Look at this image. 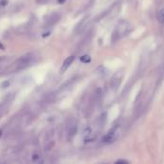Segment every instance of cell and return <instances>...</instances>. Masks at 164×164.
<instances>
[{"label":"cell","instance_id":"obj_1","mask_svg":"<svg viewBox=\"0 0 164 164\" xmlns=\"http://www.w3.org/2000/svg\"><path fill=\"white\" fill-rule=\"evenodd\" d=\"M132 26L129 21L127 20H121L117 24L116 29H115V34L117 35V38H124L128 34L131 32Z\"/></svg>","mask_w":164,"mask_h":164},{"label":"cell","instance_id":"obj_2","mask_svg":"<svg viewBox=\"0 0 164 164\" xmlns=\"http://www.w3.org/2000/svg\"><path fill=\"white\" fill-rule=\"evenodd\" d=\"M33 62V55L32 54H26L24 55L23 57L20 59H18L16 60V63H15V67L16 70H21V69H25L26 67L32 63Z\"/></svg>","mask_w":164,"mask_h":164},{"label":"cell","instance_id":"obj_3","mask_svg":"<svg viewBox=\"0 0 164 164\" xmlns=\"http://www.w3.org/2000/svg\"><path fill=\"white\" fill-rule=\"evenodd\" d=\"M77 132H78V124L75 120L71 119L68 122L67 126H66V135H67L68 139L74 137L76 135Z\"/></svg>","mask_w":164,"mask_h":164},{"label":"cell","instance_id":"obj_4","mask_svg":"<svg viewBox=\"0 0 164 164\" xmlns=\"http://www.w3.org/2000/svg\"><path fill=\"white\" fill-rule=\"evenodd\" d=\"M117 136H118V127H114L104 136V138H103V142L107 143V144L112 143L115 139L117 138Z\"/></svg>","mask_w":164,"mask_h":164},{"label":"cell","instance_id":"obj_5","mask_svg":"<svg viewBox=\"0 0 164 164\" xmlns=\"http://www.w3.org/2000/svg\"><path fill=\"white\" fill-rule=\"evenodd\" d=\"M60 19V15L58 13L52 14L49 17L47 18V20L45 22V26L46 27H52L53 25H55L59 20Z\"/></svg>","mask_w":164,"mask_h":164},{"label":"cell","instance_id":"obj_6","mask_svg":"<svg viewBox=\"0 0 164 164\" xmlns=\"http://www.w3.org/2000/svg\"><path fill=\"white\" fill-rule=\"evenodd\" d=\"M74 60H75L74 56H70L68 58H66L62 65V67H60V73H64L66 70H67L71 66V64L73 63V62H74Z\"/></svg>","mask_w":164,"mask_h":164},{"label":"cell","instance_id":"obj_7","mask_svg":"<svg viewBox=\"0 0 164 164\" xmlns=\"http://www.w3.org/2000/svg\"><path fill=\"white\" fill-rule=\"evenodd\" d=\"M80 60L82 63H90L91 62V57L89 56V55H83V56L80 58Z\"/></svg>","mask_w":164,"mask_h":164},{"label":"cell","instance_id":"obj_8","mask_svg":"<svg viewBox=\"0 0 164 164\" xmlns=\"http://www.w3.org/2000/svg\"><path fill=\"white\" fill-rule=\"evenodd\" d=\"M157 17H159V22L164 25V8H162V9L159 11V15H157Z\"/></svg>","mask_w":164,"mask_h":164},{"label":"cell","instance_id":"obj_9","mask_svg":"<svg viewBox=\"0 0 164 164\" xmlns=\"http://www.w3.org/2000/svg\"><path fill=\"white\" fill-rule=\"evenodd\" d=\"M114 164H130V163H129V161H128V160H125V159H119V160H117L116 162H115Z\"/></svg>","mask_w":164,"mask_h":164},{"label":"cell","instance_id":"obj_10","mask_svg":"<svg viewBox=\"0 0 164 164\" xmlns=\"http://www.w3.org/2000/svg\"><path fill=\"white\" fill-rule=\"evenodd\" d=\"M9 84H10L9 82H4V83L1 84V87H2V88H6V87H9Z\"/></svg>","mask_w":164,"mask_h":164},{"label":"cell","instance_id":"obj_11","mask_svg":"<svg viewBox=\"0 0 164 164\" xmlns=\"http://www.w3.org/2000/svg\"><path fill=\"white\" fill-rule=\"evenodd\" d=\"M36 2H38L39 4H45V3L49 2V0H36Z\"/></svg>","mask_w":164,"mask_h":164},{"label":"cell","instance_id":"obj_12","mask_svg":"<svg viewBox=\"0 0 164 164\" xmlns=\"http://www.w3.org/2000/svg\"><path fill=\"white\" fill-rule=\"evenodd\" d=\"M6 4H7V1H6V0H4V1H2L1 3H0V5H1V6H5Z\"/></svg>","mask_w":164,"mask_h":164},{"label":"cell","instance_id":"obj_13","mask_svg":"<svg viewBox=\"0 0 164 164\" xmlns=\"http://www.w3.org/2000/svg\"><path fill=\"white\" fill-rule=\"evenodd\" d=\"M0 49H1V50H4V46H3V44L1 43V42H0Z\"/></svg>","mask_w":164,"mask_h":164},{"label":"cell","instance_id":"obj_14","mask_svg":"<svg viewBox=\"0 0 164 164\" xmlns=\"http://www.w3.org/2000/svg\"><path fill=\"white\" fill-rule=\"evenodd\" d=\"M64 1H65V0H59L58 2H59V3H63Z\"/></svg>","mask_w":164,"mask_h":164},{"label":"cell","instance_id":"obj_15","mask_svg":"<svg viewBox=\"0 0 164 164\" xmlns=\"http://www.w3.org/2000/svg\"><path fill=\"white\" fill-rule=\"evenodd\" d=\"M0 136H1V131H0Z\"/></svg>","mask_w":164,"mask_h":164},{"label":"cell","instance_id":"obj_16","mask_svg":"<svg viewBox=\"0 0 164 164\" xmlns=\"http://www.w3.org/2000/svg\"><path fill=\"white\" fill-rule=\"evenodd\" d=\"M104 164H107V163H104Z\"/></svg>","mask_w":164,"mask_h":164}]
</instances>
